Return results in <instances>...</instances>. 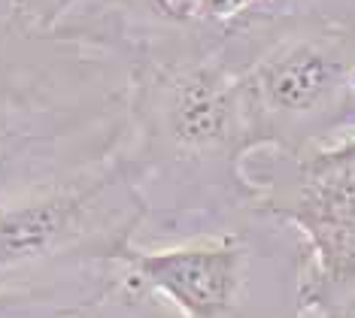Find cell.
<instances>
[{"label": "cell", "mask_w": 355, "mask_h": 318, "mask_svg": "<svg viewBox=\"0 0 355 318\" xmlns=\"http://www.w3.org/2000/svg\"><path fill=\"white\" fill-rule=\"evenodd\" d=\"M143 222L146 200L119 170L0 203V291L98 276Z\"/></svg>", "instance_id": "1"}, {"label": "cell", "mask_w": 355, "mask_h": 318, "mask_svg": "<svg viewBox=\"0 0 355 318\" xmlns=\"http://www.w3.org/2000/svg\"><path fill=\"white\" fill-rule=\"evenodd\" d=\"M110 279L112 264L98 276H88V279L6 288L0 291V318H76L107 291Z\"/></svg>", "instance_id": "6"}, {"label": "cell", "mask_w": 355, "mask_h": 318, "mask_svg": "<svg viewBox=\"0 0 355 318\" xmlns=\"http://www.w3.org/2000/svg\"><path fill=\"white\" fill-rule=\"evenodd\" d=\"M352 88H355V76H352Z\"/></svg>", "instance_id": "9"}, {"label": "cell", "mask_w": 355, "mask_h": 318, "mask_svg": "<svg viewBox=\"0 0 355 318\" xmlns=\"http://www.w3.org/2000/svg\"><path fill=\"white\" fill-rule=\"evenodd\" d=\"M264 212L297 236V315L355 318V136L297 164Z\"/></svg>", "instance_id": "2"}, {"label": "cell", "mask_w": 355, "mask_h": 318, "mask_svg": "<svg viewBox=\"0 0 355 318\" xmlns=\"http://www.w3.org/2000/svg\"><path fill=\"white\" fill-rule=\"evenodd\" d=\"M237 118V85L216 64L176 73L167 88L164 127L182 154H204L231 140Z\"/></svg>", "instance_id": "5"}, {"label": "cell", "mask_w": 355, "mask_h": 318, "mask_svg": "<svg viewBox=\"0 0 355 318\" xmlns=\"http://www.w3.org/2000/svg\"><path fill=\"white\" fill-rule=\"evenodd\" d=\"M349 64L316 39H292L268 52L243 79L255 109L277 118H304L331 100L346 82Z\"/></svg>", "instance_id": "4"}, {"label": "cell", "mask_w": 355, "mask_h": 318, "mask_svg": "<svg viewBox=\"0 0 355 318\" xmlns=\"http://www.w3.org/2000/svg\"><path fill=\"white\" fill-rule=\"evenodd\" d=\"M258 0H204V6L216 19H231V15H240L243 10H249Z\"/></svg>", "instance_id": "8"}, {"label": "cell", "mask_w": 355, "mask_h": 318, "mask_svg": "<svg viewBox=\"0 0 355 318\" xmlns=\"http://www.w3.org/2000/svg\"><path fill=\"white\" fill-rule=\"evenodd\" d=\"M146 3L158 15H164V19H171V21H189V19H195V12L204 6V0H146Z\"/></svg>", "instance_id": "7"}, {"label": "cell", "mask_w": 355, "mask_h": 318, "mask_svg": "<svg viewBox=\"0 0 355 318\" xmlns=\"http://www.w3.org/2000/svg\"><path fill=\"white\" fill-rule=\"evenodd\" d=\"M268 251L270 231L258 242L255 231L219 227L161 242L131 240L112 260L176 318H249L255 260Z\"/></svg>", "instance_id": "3"}]
</instances>
